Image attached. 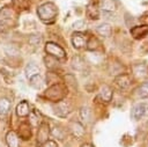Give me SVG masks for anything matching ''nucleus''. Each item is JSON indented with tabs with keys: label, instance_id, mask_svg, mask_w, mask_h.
<instances>
[{
	"label": "nucleus",
	"instance_id": "f257e3e1",
	"mask_svg": "<svg viewBox=\"0 0 148 147\" xmlns=\"http://www.w3.org/2000/svg\"><path fill=\"white\" fill-rule=\"evenodd\" d=\"M58 12V7L53 2H44L37 8V15L44 23H52L56 20Z\"/></svg>",
	"mask_w": 148,
	"mask_h": 147
},
{
	"label": "nucleus",
	"instance_id": "f03ea898",
	"mask_svg": "<svg viewBox=\"0 0 148 147\" xmlns=\"http://www.w3.org/2000/svg\"><path fill=\"white\" fill-rule=\"evenodd\" d=\"M66 94H67V88L61 83H56V84H52L51 87H49L45 90L44 96L47 100L57 103L59 101H62L65 98Z\"/></svg>",
	"mask_w": 148,
	"mask_h": 147
},
{
	"label": "nucleus",
	"instance_id": "7ed1b4c3",
	"mask_svg": "<svg viewBox=\"0 0 148 147\" xmlns=\"http://www.w3.org/2000/svg\"><path fill=\"white\" fill-rule=\"evenodd\" d=\"M44 50L47 56H51L56 59H64L66 57V51L54 42H47L44 46Z\"/></svg>",
	"mask_w": 148,
	"mask_h": 147
},
{
	"label": "nucleus",
	"instance_id": "20e7f679",
	"mask_svg": "<svg viewBox=\"0 0 148 147\" xmlns=\"http://www.w3.org/2000/svg\"><path fill=\"white\" fill-rule=\"evenodd\" d=\"M52 109H53V112L58 117H67L73 111L72 104L68 101H65V100L54 103L53 106H52Z\"/></svg>",
	"mask_w": 148,
	"mask_h": 147
},
{
	"label": "nucleus",
	"instance_id": "39448f33",
	"mask_svg": "<svg viewBox=\"0 0 148 147\" xmlns=\"http://www.w3.org/2000/svg\"><path fill=\"white\" fill-rule=\"evenodd\" d=\"M131 83H132V79L128 73H120L114 76V84L121 90L127 89L131 86Z\"/></svg>",
	"mask_w": 148,
	"mask_h": 147
},
{
	"label": "nucleus",
	"instance_id": "423d86ee",
	"mask_svg": "<svg viewBox=\"0 0 148 147\" xmlns=\"http://www.w3.org/2000/svg\"><path fill=\"white\" fill-rule=\"evenodd\" d=\"M148 111V104L147 103H138L135 104L131 110V117L134 120H140Z\"/></svg>",
	"mask_w": 148,
	"mask_h": 147
},
{
	"label": "nucleus",
	"instance_id": "0eeeda50",
	"mask_svg": "<svg viewBox=\"0 0 148 147\" xmlns=\"http://www.w3.org/2000/svg\"><path fill=\"white\" fill-rule=\"evenodd\" d=\"M49 135H50L49 124L45 122H42V124L38 126V131H37V144L42 146L45 141L49 140Z\"/></svg>",
	"mask_w": 148,
	"mask_h": 147
},
{
	"label": "nucleus",
	"instance_id": "6e6552de",
	"mask_svg": "<svg viewBox=\"0 0 148 147\" xmlns=\"http://www.w3.org/2000/svg\"><path fill=\"white\" fill-rule=\"evenodd\" d=\"M72 45L74 49L76 50H81V49H84L86 47V44H87V37L82 34V32H79V31H75L73 35H72Z\"/></svg>",
	"mask_w": 148,
	"mask_h": 147
},
{
	"label": "nucleus",
	"instance_id": "1a4fd4ad",
	"mask_svg": "<svg viewBox=\"0 0 148 147\" xmlns=\"http://www.w3.org/2000/svg\"><path fill=\"white\" fill-rule=\"evenodd\" d=\"M86 15L89 20L96 21L99 19V6L96 1H90L86 8Z\"/></svg>",
	"mask_w": 148,
	"mask_h": 147
},
{
	"label": "nucleus",
	"instance_id": "9d476101",
	"mask_svg": "<svg viewBox=\"0 0 148 147\" xmlns=\"http://www.w3.org/2000/svg\"><path fill=\"white\" fill-rule=\"evenodd\" d=\"M71 66L72 68L75 71V72H79V73H83L87 71V64L84 61V59L81 57V56H77L75 54L72 60H71Z\"/></svg>",
	"mask_w": 148,
	"mask_h": 147
},
{
	"label": "nucleus",
	"instance_id": "9b49d317",
	"mask_svg": "<svg viewBox=\"0 0 148 147\" xmlns=\"http://www.w3.org/2000/svg\"><path fill=\"white\" fill-rule=\"evenodd\" d=\"M69 131L72 133V135L76 139H81L83 138L86 130H84V125L80 122H72L69 124Z\"/></svg>",
	"mask_w": 148,
	"mask_h": 147
},
{
	"label": "nucleus",
	"instance_id": "f8f14e48",
	"mask_svg": "<svg viewBox=\"0 0 148 147\" xmlns=\"http://www.w3.org/2000/svg\"><path fill=\"white\" fill-rule=\"evenodd\" d=\"M98 97H99V100L103 103H105V104L110 103L112 101V97H113V90H112V88L110 86H108V84H103L101 87V89H99Z\"/></svg>",
	"mask_w": 148,
	"mask_h": 147
},
{
	"label": "nucleus",
	"instance_id": "ddd939ff",
	"mask_svg": "<svg viewBox=\"0 0 148 147\" xmlns=\"http://www.w3.org/2000/svg\"><path fill=\"white\" fill-rule=\"evenodd\" d=\"M18 138L23 139V140H30L32 132H31V126L29 123H22L18 126V132H17Z\"/></svg>",
	"mask_w": 148,
	"mask_h": 147
},
{
	"label": "nucleus",
	"instance_id": "4468645a",
	"mask_svg": "<svg viewBox=\"0 0 148 147\" xmlns=\"http://www.w3.org/2000/svg\"><path fill=\"white\" fill-rule=\"evenodd\" d=\"M99 8L104 13H114L118 8V5L116 0H101Z\"/></svg>",
	"mask_w": 148,
	"mask_h": 147
},
{
	"label": "nucleus",
	"instance_id": "2eb2a0df",
	"mask_svg": "<svg viewBox=\"0 0 148 147\" xmlns=\"http://www.w3.org/2000/svg\"><path fill=\"white\" fill-rule=\"evenodd\" d=\"M16 115L21 118H24V117H28L29 113H30V105L27 101H21L17 105H16Z\"/></svg>",
	"mask_w": 148,
	"mask_h": 147
},
{
	"label": "nucleus",
	"instance_id": "dca6fc26",
	"mask_svg": "<svg viewBox=\"0 0 148 147\" xmlns=\"http://www.w3.org/2000/svg\"><path fill=\"white\" fill-rule=\"evenodd\" d=\"M131 35H132L135 39L143 38L145 36L148 35V25L143 24V25H136V27L132 28V29H131Z\"/></svg>",
	"mask_w": 148,
	"mask_h": 147
},
{
	"label": "nucleus",
	"instance_id": "f3484780",
	"mask_svg": "<svg viewBox=\"0 0 148 147\" xmlns=\"http://www.w3.org/2000/svg\"><path fill=\"white\" fill-rule=\"evenodd\" d=\"M96 31L99 36L104 37V38H109L112 34V27L110 23H106V22H103L101 23L99 25L96 27Z\"/></svg>",
	"mask_w": 148,
	"mask_h": 147
},
{
	"label": "nucleus",
	"instance_id": "a211bd4d",
	"mask_svg": "<svg viewBox=\"0 0 148 147\" xmlns=\"http://www.w3.org/2000/svg\"><path fill=\"white\" fill-rule=\"evenodd\" d=\"M6 144L8 147H20L18 135L14 131H8L6 134Z\"/></svg>",
	"mask_w": 148,
	"mask_h": 147
},
{
	"label": "nucleus",
	"instance_id": "6ab92c4d",
	"mask_svg": "<svg viewBox=\"0 0 148 147\" xmlns=\"http://www.w3.org/2000/svg\"><path fill=\"white\" fill-rule=\"evenodd\" d=\"M42 115L38 110H31L29 113V124L30 126L34 127H38L42 124Z\"/></svg>",
	"mask_w": 148,
	"mask_h": 147
},
{
	"label": "nucleus",
	"instance_id": "aec40b11",
	"mask_svg": "<svg viewBox=\"0 0 148 147\" xmlns=\"http://www.w3.org/2000/svg\"><path fill=\"white\" fill-rule=\"evenodd\" d=\"M79 113H80V118L83 120L84 124L90 123V120H91V110H90V108L88 105H82L80 108V112Z\"/></svg>",
	"mask_w": 148,
	"mask_h": 147
},
{
	"label": "nucleus",
	"instance_id": "412c9836",
	"mask_svg": "<svg viewBox=\"0 0 148 147\" xmlns=\"http://www.w3.org/2000/svg\"><path fill=\"white\" fill-rule=\"evenodd\" d=\"M29 84L35 88V89H40L43 86V78L40 76V74H35L29 78Z\"/></svg>",
	"mask_w": 148,
	"mask_h": 147
},
{
	"label": "nucleus",
	"instance_id": "4be33fe9",
	"mask_svg": "<svg viewBox=\"0 0 148 147\" xmlns=\"http://www.w3.org/2000/svg\"><path fill=\"white\" fill-rule=\"evenodd\" d=\"M101 46L99 41L96 37H89L87 39V44H86V49L88 51H97Z\"/></svg>",
	"mask_w": 148,
	"mask_h": 147
},
{
	"label": "nucleus",
	"instance_id": "5701e85b",
	"mask_svg": "<svg viewBox=\"0 0 148 147\" xmlns=\"http://www.w3.org/2000/svg\"><path fill=\"white\" fill-rule=\"evenodd\" d=\"M133 73L136 78H143L147 75V66L145 64H136L133 66Z\"/></svg>",
	"mask_w": 148,
	"mask_h": 147
},
{
	"label": "nucleus",
	"instance_id": "b1692460",
	"mask_svg": "<svg viewBox=\"0 0 148 147\" xmlns=\"http://www.w3.org/2000/svg\"><path fill=\"white\" fill-rule=\"evenodd\" d=\"M24 72H25L27 78L29 79L30 76H32V75L38 74V73H39V67H38V66L35 64V63H29V64L25 66Z\"/></svg>",
	"mask_w": 148,
	"mask_h": 147
},
{
	"label": "nucleus",
	"instance_id": "393cba45",
	"mask_svg": "<svg viewBox=\"0 0 148 147\" xmlns=\"http://www.w3.org/2000/svg\"><path fill=\"white\" fill-rule=\"evenodd\" d=\"M136 95L140 98H147L148 97V81L142 82L138 89H136Z\"/></svg>",
	"mask_w": 148,
	"mask_h": 147
},
{
	"label": "nucleus",
	"instance_id": "a878e982",
	"mask_svg": "<svg viewBox=\"0 0 148 147\" xmlns=\"http://www.w3.org/2000/svg\"><path fill=\"white\" fill-rule=\"evenodd\" d=\"M50 133H51L54 138H57V139H59V140H64L65 137H66V131H65L61 126H54Z\"/></svg>",
	"mask_w": 148,
	"mask_h": 147
},
{
	"label": "nucleus",
	"instance_id": "bb28decb",
	"mask_svg": "<svg viewBox=\"0 0 148 147\" xmlns=\"http://www.w3.org/2000/svg\"><path fill=\"white\" fill-rule=\"evenodd\" d=\"M10 101L7 98H0V116H5L10 110Z\"/></svg>",
	"mask_w": 148,
	"mask_h": 147
},
{
	"label": "nucleus",
	"instance_id": "cd10ccee",
	"mask_svg": "<svg viewBox=\"0 0 148 147\" xmlns=\"http://www.w3.org/2000/svg\"><path fill=\"white\" fill-rule=\"evenodd\" d=\"M44 64L49 69H56L58 67V59H56L51 56H46V57H44Z\"/></svg>",
	"mask_w": 148,
	"mask_h": 147
},
{
	"label": "nucleus",
	"instance_id": "c85d7f7f",
	"mask_svg": "<svg viewBox=\"0 0 148 147\" xmlns=\"http://www.w3.org/2000/svg\"><path fill=\"white\" fill-rule=\"evenodd\" d=\"M42 41H43V38H42V36L39 34H31L28 37V42L32 46H38L42 43Z\"/></svg>",
	"mask_w": 148,
	"mask_h": 147
},
{
	"label": "nucleus",
	"instance_id": "c756f323",
	"mask_svg": "<svg viewBox=\"0 0 148 147\" xmlns=\"http://www.w3.org/2000/svg\"><path fill=\"white\" fill-rule=\"evenodd\" d=\"M73 29L75 31H79V32H82L83 30L87 29V23L84 20H77L73 23Z\"/></svg>",
	"mask_w": 148,
	"mask_h": 147
},
{
	"label": "nucleus",
	"instance_id": "7c9ffc66",
	"mask_svg": "<svg viewBox=\"0 0 148 147\" xmlns=\"http://www.w3.org/2000/svg\"><path fill=\"white\" fill-rule=\"evenodd\" d=\"M5 50H6V53L9 56H17L18 54V49L15 45H8L5 47Z\"/></svg>",
	"mask_w": 148,
	"mask_h": 147
},
{
	"label": "nucleus",
	"instance_id": "2f4dec72",
	"mask_svg": "<svg viewBox=\"0 0 148 147\" xmlns=\"http://www.w3.org/2000/svg\"><path fill=\"white\" fill-rule=\"evenodd\" d=\"M42 147H59V146L54 140H47L42 145Z\"/></svg>",
	"mask_w": 148,
	"mask_h": 147
},
{
	"label": "nucleus",
	"instance_id": "473e14b6",
	"mask_svg": "<svg viewBox=\"0 0 148 147\" xmlns=\"http://www.w3.org/2000/svg\"><path fill=\"white\" fill-rule=\"evenodd\" d=\"M6 28H7L6 23H5L3 21H0V34H1V32H3V31L6 30Z\"/></svg>",
	"mask_w": 148,
	"mask_h": 147
},
{
	"label": "nucleus",
	"instance_id": "72a5a7b5",
	"mask_svg": "<svg viewBox=\"0 0 148 147\" xmlns=\"http://www.w3.org/2000/svg\"><path fill=\"white\" fill-rule=\"evenodd\" d=\"M81 147H94V145H91V144H89V142H84V144L81 145Z\"/></svg>",
	"mask_w": 148,
	"mask_h": 147
},
{
	"label": "nucleus",
	"instance_id": "f704fd0d",
	"mask_svg": "<svg viewBox=\"0 0 148 147\" xmlns=\"http://www.w3.org/2000/svg\"><path fill=\"white\" fill-rule=\"evenodd\" d=\"M147 147H148V145H147Z\"/></svg>",
	"mask_w": 148,
	"mask_h": 147
}]
</instances>
